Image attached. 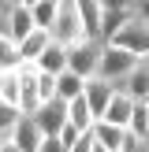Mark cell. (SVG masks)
<instances>
[{"label":"cell","mask_w":149,"mask_h":152,"mask_svg":"<svg viewBox=\"0 0 149 152\" xmlns=\"http://www.w3.org/2000/svg\"><path fill=\"white\" fill-rule=\"evenodd\" d=\"M52 37L60 45H67V48H74L82 41H97V37H89L86 22H82L78 0H60V15H56V26H52Z\"/></svg>","instance_id":"cell-1"},{"label":"cell","mask_w":149,"mask_h":152,"mask_svg":"<svg viewBox=\"0 0 149 152\" xmlns=\"http://www.w3.org/2000/svg\"><path fill=\"white\" fill-rule=\"evenodd\" d=\"M34 30H37L34 7H26V4H0V37L22 45Z\"/></svg>","instance_id":"cell-2"},{"label":"cell","mask_w":149,"mask_h":152,"mask_svg":"<svg viewBox=\"0 0 149 152\" xmlns=\"http://www.w3.org/2000/svg\"><path fill=\"white\" fill-rule=\"evenodd\" d=\"M142 67V56H134V52H127V48H119V45H108L104 41V56H101V78H108V82H116V86H123L127 78H131L134 71Z\"/></svg>","instance_id":"cell-3"},{"label":"cell","mask_w":149,"mask_h":152,"mask_svg":"<svg viewBox=\"0 0 149 152\" xmlns=\"http://www.w3.org/2000/svg\"><path fill=\"white\" fill-rule=\"evenodd\" d=\"M101 56H104V41H82V45L71 48V67H67V71L82 74V78H97Z\"/></svg>","instance_id":"cell-4"},{"label":"cell","mask_w":149,"mask_h":152,"mask_svg":"<svg viewBox=\"0 0 149 152\" xmlns=\"http://www.w3.org/2000/svg\"><path fill=\"white\" fill-rule=\"evenodd\" d=\"M108 45H119V48H127V52H134V56L145 59V56H149V22H142L138 15H134V19L127 22Z\"/></svg>","instance_id":"cell-5"},{"label":"cell","mask_w":149,"mask_h":152,"mask_svg":"<svg viewBox=\"0 0 149 152\" xmlns=\"http://www.w3.org/2000/svg\"><path fill=\"white\" fill-rule=\"evenodd\" d=\"M34 123L45 130V137H60V130H63L67 123H71V115H67V100H45L41 108L34 111Z\"/></svg>","instance_id":"cell-6"},{"label":"cell","mask_w":149,"mask_h":152,"mask_svg":"<svg viewBox=\"0 0 149 152\" xmlns=\"http://www.w3.org/2000/svg\"><path fill=\"white\" fill-rule=\"evenodd\" d=\"M116 82H108V78H86V100H89V108H93V115L97 119H104V111H108V100L116 96Z\"/></svg>","instance_id":"cell-7"},{"label":"cell","mask_w":149,"mask_h":152,"mask_svg":"<svg viewBox=\"0 0 149 152\" xmlns=\"http://www.w3.org/2000/svg\"><path fill=\"white\" fill-rule=\"evenodd\" d=\"M134 96L123 93V89H116V96L108 100V111H104V123H116V126H127L131 130V119H134Z\"/></svg>","instance_id":"cell-8"},{"label":"cell","mask_w":149,"mask_h":152,"mask_svg":"<svg viewBox=\"0 0 149 152\" xmlns=\"http://www.w3.org/2000/svg\"><path fill=\"white\" fill-rule=\"evenodd\" d=\"M127 126H116V123H104V119H97V126H93V137H97V145H104L108 152H123L127 145Z\"/></svg>","instance_id":"cell-9"},{"label":"cell","mask_w":149,"mask_h":152,"mask_svg":"<svg viewBox=\"0 0 149 152\" xmlns=\"http://www.w3.org/2000/svg\"><path fill=\"white\" fill-rule=\"evenodd\" d=\"M45 141V130L34 123V115H22V123L15 126V145H19L22 152H37Z\"/></svg>","instance_id":"cell-10"},{"label":"cell","mask_w":149,"mask_h":152,"mask_svg":"<svg viewBox=\"0 0 149 152\" xmlns=\"http://www.w3.org/2000/svg\"><path fill=\"white\" fill-rule=\"evenodd\" d=\"M37 67H41V71H49V74H63L67 67H71V48H67V45H60V41H52L49 48H45V56L37 59Z\"/></svg>","instance_id":"cell-11"},{"label":"cell","mask_w":149,"mask_h":152,"mask_svg":"<svg viewBox=\"0 0 149 152\" xmlns=\"http://www.w3.org/2000/svg\"><path fill=\"white\" fill-rule=\"evenodd\" d=\"M67 115H71V123L78 126L82 134H89V130H93V126H97V115H93V108H89L86 93H82L78 100H71V104H67Z\"/></svg>","instance_id":"cell-12"},{"label":"cell","mask_w":149,"mask_h":152,"mask_svg":"<svg viewBox=\"0 0 149 152\" xmlns=\"http://www.w3.org/2000/svg\"><path fill=\"white\" fill-rule=\"evenodd\" d=\"M86 93V78H82V74H74V71H63L60 74V82H56V96L60 100H78V96Z\"/></svg>","instance_id":"cell-13"},{"label":"cell","mask_w":149,"mask_h":152,"mask_svg":"<svg viewBox=\"0 0 149 152\" xmlns=\"http://www.w3.org/2000/svg\"><path fill=\"white\" fill-rule=\"evenodd\" d=\"M52 41H56V37H52V30H34V34H30L26 41L19 45V48H22V59H34V63H37Z\"/></svg>","instance_id":"cell-14"},{"label":"cell","mask_w":149,"mask_h":152,"mask_svg":"<svg viewBox=\"0 0 149 152\" xmlns=\"http://www.w3.org/2000/svg\"><path fill=\"white\" fill-rule=\"evenodd\" d=\"M19 100H22V78H19V71H0V104L19 108Z\"/></svg>","instance_id":"cell-15"},{"label":"cell","mask_w":149,"mask_h":152,"mask_svg":"<svg viewBox=\"0 0 149 152\" xmlns=\"http://www.w3.org/2000/svg\"><path fill=\"white\" fill-rule=\"evenodd\" d=\"M134 7H119V11H104V22H101V41H112V37L119 34V30L127 26V22L134 19Z\"/></svg>","instance_id":"cell-16"},{"label":"cell","mask_w":149,"mask_h":152,"mask_svg":"<svg viewBox=\"0 0 149 152\" xmlns=\"http://www.w3.org/2000/svg\"><path fill=\"white\" fill-rule=\"evenodd\" d=\"M78 11H82V22H86L89 37H97V41H101V22H104L101 0H78Z\"/></svg>","instance_id":"cell-17"},{"label":"cell","mask_w":149,"mask_h":152,"mask_svg":"<svg viewBox=\"0 0 149 152\" xmlns=\"http://www.w3.org/2000/svg\"><path fill=\"white\" fill-rule=\"evenodd\" d=\"M119 89H123V93H131L134 100H149V71H145V63H142L138 71H134L131 78L119 86Z\"/></svg>","instance_id":"cell-18"},{"label":"cell","mask_w":149,"mask_h":152,"mask_svg":"<svg viewBox=\"0 0 149 152\" xmlns=\"http://www.w3.org/2000/svg\"><path fill=\"white\" fill-rule=\"evenodd\" d=\"M19 67H22V48H19V41L0 37V71H19Z\"/></svg>","instance_id":"cell-19"},{"label":"cell","mask_w":149,"mask_h":152,"mask_svg":"<svg viewBox=\"0 0 149 152\" xmlns=\"http://www.w3.org/2000/svg\"><path fill=\"white\" fill-rule=\"evenodd\" d=\"M56 15H60V4H52V0H41V4L34 7L37 30H52V26H56Z\"/></svg>","instance_id":"cell-20"},{"label":"cell","mask_w":149,"mask_h":152,"mask_svg":"<svg viewBox=\"0 0 149 152\" xmlns=\"http://www.w3.org/2000/svg\"><path fill=\"white\" fill-rule=\"evenodd\" d=\"M131 130L138 134L142 141L149 137V100H138V104H134V119H131Z\"/></svg>","instance_id":"cell-21"},{"label":"cell","mask_w":149,"mask_h":152,"mask_svg":"<svg viewBox=\"0 0 149 152\" xmlns=\"http://www.w3.org/2000/svg\"><path fill=\"white\" fill-rule=\"evenodd\" d=\"M56 82H60V74H49V71L37 74V93H41V100H56Z\"/></svg>","instance_id":"cell-22"},{"label":"cell","mask_w":149,"mask_h":152,"mask_svg":"<svg viewBox=\"0 0 149 152\" xmlns=\"http://www.w3.org/2000/svg\"><path fill=\"white\" fill-rule=\"evenodd\" d=\"M60 141H63L67 148H74V145H78V141H82V130H78V126H74V123H67L63 130H60Z\"/></svg>","instance_id":"cell-23"},{"label":"cell","mask_w":149,"mask_h":152,"mask_svg":"<svg viewBox=\"0 0 149 152\" xmlns=\"http://www.w3.org/2000/svg\"><path fill=\"white\" fill-rule=\"evenodd\" d=\"M37 152H71V148H67V145H63L60 137H45V141H41V148H37Z\"/></svg>","instance_id":"cell-24"},{"label":"cell","mask_w":149,"mask_h":152,"mask_svg":"<svg viewBox=\"0 0 149 152\" xmlns=\"http://www.w3.org/2000/svg\"><path fill=\"white\" fill-rule=\"evenodd\" d=\"M104 11H119V7H138V0H101Z\"/></svg>","instance_id":"cell-25"},{"label":"cell","mask_w":149,"mask_h":152,"mask_svg":"<svg viewBox=\"0 0 149 152\" xmlns=\"http://www.w3.org/2000/svg\"><path fill=\"white\" fill-rule=\"evenodd\" d=\"M93 145H97V137H93V130H89V134H82V141H78L71 152H93Z\"/></svg>","instance_id":"cell-26"},{"label":"cell","mask_w":149,"mask_h":152,"mask_svg":"<svg viewBox=\"0 0 149 152\" xmlns=\"http://www.w3.org/2000/svg\"><path fill=\"white\" fill-rule=\"evenodd\" d=\"M134 11H138L142 22H149V0H138V7H134Z\"/></svg>","instance_id":"cell-27"},{"label":"cell","mask_w":149,"mask_h":152,"mask_svg":"<svg viewBox=\"0 0 149 152\" xmlns=\"http://www.w3.org/2000/svg\"><path fill=\"white\" fill-rule=\"evenodd\" d=\"M0 152H22V148L15 145V141H0Z\"/></svg>","instance_id":"cell-28"},{"label":"cell","mask_w":149,"mask_h":152,"mask_svg":"<svg viewBox=\"0 0 149 152\" xmlns=\"http://www.w3.org/2000/svg\"><path fill=\"white\" fill-rule=\"evenodd\" d=\"M22 4H26V7H37V4H41V0H22Z\"/></svg>","instance_id":"cell-29"},{"label":"cell","mask_w":149,"mask_h":152,"mask_svg":"<svg viewBox=\"0 0 149 152\" xmlns=\"http://www.w3.org/2000/svg\"><path fill=\"white\" fill-rule=\"evenodd\" d=\"M0 4H22V0H0Z\"/></svg>","instance_id":"cell-30"},{"label":"cell","mask_w":149,"mask_h":152,"mask_svg":"<svg viewBox=\"0 0 149 152\" xmlns=\"http://www.w3.org/2000/svg\"><path fill=\"white\" fill-rule=\"evenodd\" d=\"M142 63H145V71H149V56H145V59H142Z\"/></svg>","instance_id":"cell-31"},{"label":"cell","mask_w":149,"mask_h":152,"mask_svg":"<svg viewBox=\"0 0 149 152\" xmlns=\"http://www.w3.org/2000/svg\"><path fill=\"white\" fill-rule=\"evenodd\" d=\"M145 152H149V137H145Z\"/></svg>","instance_id":"cell-32"},{"label":"cell","mask_w":149,"mask_h":152,"mask_svg":"<svg viewBox=\"0 0 149 152\" xmlns=\"http://www.w3.org/2000/svg\"><path fill=\"white\" fill-rule=\"evenodd\" d=\"M52 4H60V0H52Z\"/></svg>","instance_id":"cell-33"}]
</instances>
